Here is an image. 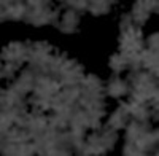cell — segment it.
<instances>
[{
	"mask_svg": "<svg viewBox=\"0 0 159 156\" xmlns=\"http://www.w3.org/2000/svg\"><path fill=\"white\" fill-rule=\"evenodd\" d=\"M108 91H110V94L111 96H121V94H124L126 91H127V86L121 81V80H115L111 85H110V88H108Z\"/></svg>",
	"mask_w": 159,
	"mask_h": 156,
	"instance_id": "1",
	"label": "cell"
},
{
	"mask_svg": "<svg viewBox=\"0 0 159 156\" xmlns=\"http://www.w3.org/2000/svg\"><path fill=\"white\" fill-rule=\"evenodd\" d=\"M127 64V61L121 56V54H116V56H113L111 57V61H110V66H111V69L113 70H121L124 66Z\"/></svg>",
	"mask_w": 159,
	"mask_h": 156,
	"instance_id": "2",
	"label": "cell"
}]
</instances>
